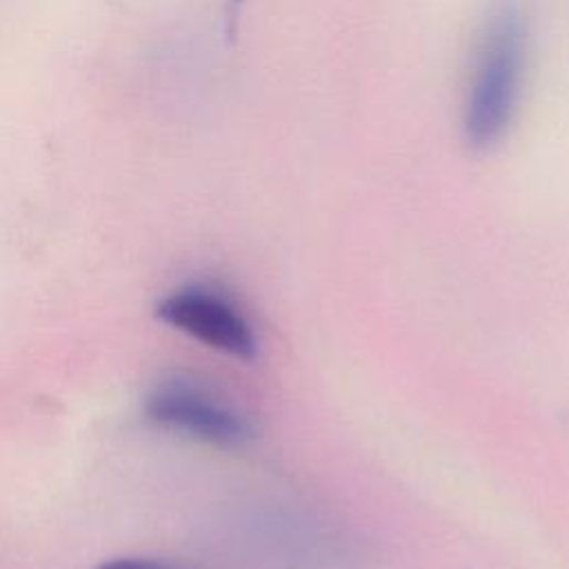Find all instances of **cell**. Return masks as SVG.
I'll return each mask as SVG.
<instances>
[{
  "mask_svg": "<svg viewBox=\"0 0 569 569\" xmlns=\"http://www.w3.org/2000/svg\"><path fill=\"white\" fill-rule=\"evenodd\" d=\"M525 49V18L513 2H502L482 27L462 109L465 142L473 151L496 147L513 120Z\"/></svg>",
  "mask_w": 569,
  "mask_h": 569,
  "instance_id": "1",
  "label": "cell"
},
{
  "mask_svg": "<svg viewBox=\"0 0 569 569\" xmlns=\"http://www.w3.org/2000/svg\"><path fill=\"white\" fill-rule=\"evenodd\" d=\"M149 420L189 433L216 447H240L251 438V427L224 400L193 380L171 378L160 382L144 402Z\"/></svg>",
  "mask_w": 569,
  "mask_h": 569,
  "instance_id": "2",
  "label": "cell"
},
{
  "mask_svg": "<svg viewBox=\"0 0 569 569\" xmlns=\"http://www.w3.org/2000/svg\"><path fill=\"white\" fill-rule=\"evenodd\" d=\"M156 316L227 356L251 360L258 351L247 318L224 296L207 287L189 284L169 293L158 302Z\"/></svg>",
  "mask_w": 569,
  "mask_h": 569,
  "instance_id": "3",
  "label": "cell"
},
{
  "mask_svg": "<svg viewBox=\"0 0 569 569\" xmlns=\"http://www.w3.org/2000/svg\"><path fill=\"white\" fill-rule=\"evenodd\" d=\"M98 569H167V567L160 562H153V560H144V558H118V560L100 565Z\"/></svg>",
  "mask_w": 569,
  "mask_h": 569,
  "instance_id": "4",
  "label": "cell"
},
{
  "mask_svg": "<svg viewBox=\"0 0 569 569\" xmlns=\"http://www.w3.org/2000/svg\"><path fill=\"white\" fill-rule=\"evenodd\" d=\"M231 2H236V4H238V2H242V0H231Z\"/></svg>",
  "mask_w": 569,
  "mask_h": 569,
  "instance_id": "5",
  "label": "cell"
}]
</instances>
